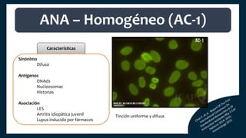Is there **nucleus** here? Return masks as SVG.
Segmentation results:
<instances>
[{"instance_id": "obj_1", "label": "nucleus", "mask_w": 246, "mask_h": 138, "mask_svg": "<svg viewBox=\"0 0 246 138\" xmlns=\"http://www.w3.org/2000/svg\"><path fill=\"white\" fill-rule=\"evenodd\" d=\"M202 42L203 40L200 38H195L192 40L191 43V49L194 51H200L202 48Z\"/></svg>"}, {"instance_id": "obj_2", "label": "nucleus", "mask_w": 246, "mask_h": 138, "mask_svg": "<svg viewBox=\"0 0 246 138\" xmlns=\"http://www.w3.org/2000/svg\"><path fill=\"white\" fill-rule=\"evenodd\" d=\"M188 66H189V63L184 60H179L175 63L176 68L179 69V70H184V69H186Z\"/></svg>"}, {"instance_id": "obj_3", "label": "nucleus", "mask_w": 246, "mask_h": 138, "mask_svg": "<svg viewBox=\"0 0 246 138\" xmlns=\"http://www.w3.org/2000/svg\"><path fill=\"white\" fill-rule=\"evenodd\" d=\"M181 77V73L180 71H175L173 73L171 74L170 78H169V82L170 84H174Z\"/></svg>"}, {"instance_id": "obj_4", "label": "nucleus", "mask_w": 246, "mask_h": 138, "mask_svg": "<svg viewBox=\"0 0 246 138\" xmlns=\"http://www.w3.org/2000/svg\"><path fill=\"white\" fill-rule=\"evenodd\" d=\"M150 55L151 57V61H153L155 63H158V62H160L161 59V58L160 56V55L159 54V52H157L156 51H150Z\"/></svg>"}, {"instance_id": "obj_5", "label": "nucleus", "mask_w": 246, "mask_h": 138, "mask_svg": "<svg viewBox=\"0 0 246 138\" xmlns=\"http://www.w3.org/2000/svg\"><path fill=\"white\" fill-rule=\"evenodd\" d=\"M134 66H135V68L136 69H137V70L141 71V70H143V69L145 68V67H146V63H145V61H143L142 60L139 59V60H136V61H135V63H134Z\"/></svg>"}, {"instance_id": "obj_6", "label": "nucleus", "mask_w": 246, "mask_h": 138, "mask_svg": "<svg viewBox=\"0 0 246 138\" xmlns=\"http://www.w3.org/2000/svg\"><path fill=\"white\" fill-rule=\"evenodd\" d=\"M182 104V99L180 98H175L174 99H172L170 103L169 106L170 107H179Z\"/></svg>"}, {"instance_id": "obj_7", "label": "nucleus", "mask_w": 246, "mask_h": 138, "mask_svg": "<svg viewBox=\"0 0 246 138\" xmlns=\"http://www.w3.org/2000/svg\"><path fill=\"white\" fill-rule=\"evenodd\" d=\"M132 50L133 49L132 47L126 46V47L123 48V49L120 51V53H121V55H128L129 54H131V53L132 52Z\"/></svg>"}, {"instance_id": "obj_8", "label": "nucleus", "mask_w": 246, "mask_h": 138, "mask_svg": "<svg viewBox=\"0 0 246 138\" xmlns=\"http://www.w3.org/2000/svg\"><path fill=\"white\" fill-rule=\"evenodd\" d=\"M175 92V88L173 87H169L164 90V95L166 97H171Z\"/></svg>"}, {"instance_id": "obj_9", "label": "nucleus", "mask_w": 246, "mask_h": 138, "mask_svg": "<svg viewBox=\"0 0 246 138\" xmlns=\"http://www.w3.org/2000/svg\"><path fill=\"white\" fill-rule=\"evenodd\" d=\"M141 58H142V60L145 62H150L151 61V57L148 52H142V55H141Z\"/></svg>"}, {"instance_id": "obj_10", "label": "nucleus", "mask_w": 246, "mask_h": 138, "mask_svg": "<svg viewBox=\"0 0 246 138\" xmlns=\"http://www.w3.org/2000/svg\"><path fill=\"white\" fill-rule=\"evenodd\" d=\"M128 88H129V91H130V92L132 94L137 95L139 94V89L134 84H130L129 86H128Z\"/></svg>"}, {"instance_id": "obj_11", "label": "nucleus", "mask_w": 246, "mask_h": 138, "mask_svg": "<svg viewBox=\"0 0 246 138\" xmlns=\"http://www.w3.org/2000/svg\"><path fill=\"white\" fill-rule=\"evenodd\" d=\"M121 68L123 71H128L130 69V63L128 61H123L121 63Z\"/></svg>"}, {"instance_id": "obj_12", "label": "nucleus", "mask_w": 246, "mask_h": 138, "mask_svg": "<svg viewBox=\"0 0 246 138\" xmlns=\"http://www.w3.org/2000/svg\"><path fill=\"white\" fill-rule=\"evenodd\" d=\"M196 95L198 97H204L206 95V91L204 88H199L196 91Z\"/></svg>"}, {"instance_id": "obj_13", "label": "nucleus", "mask_w": 246, "mask_h": 138, "mask_svg": "<svg viewBox=\"0 0 246 138\" xmlns=\"http://www.w3.org/2000/svg\"><path fill=\"white\" fill-rule=\"evenodd\" d=\"M178 43H177V41L175 40H171L169 41V48L171 50H174V49H176L177 48H178Z\"/></svg>"}, {"instance_id": "obj_14", "label": "nucleus", "mask_w": 246, "mask_h": 138, "mask_svg": "<svg viewBox=\"0 0 246 138\" xmlns=\"http://www.w3.org/2000/svg\"><path fill=\"white\" fill-rule=\"evenodd\" d=\"M188 79H189V80H192V81H195V80H197V78H198V76H197V75H196V74H195V72L192 71V72H189V73H188Z\"/></svg>"}, {"instance_id": "obj_15", "label": "nucleus", "mask_w": 246, "mask_h": 138, "mask_svg": "<svg viewBox=\"0 0 246 138\" xmlns=\"http://www.w3.org/2000/svg\"><path fill=\"white\" fill-rule=\"evenodd\" d=\"M139 87L140 88H145V84H146V81L145 80V78L143 77H140L139 79Z\"/></svg>"}, {"instance_id": "obj_16", "label": "nucleus", "mask_w": 246, "mask_h": 138, "mask_svg": "<svg viewBox=\"0 0 246 138\" xmlns=\"http://www.w3.org/2000/svg\"><path fill=\"white\" fill-rule=\"evenodd\" d=\"M203 84H204V81H202V80H198V81H196V80H195V81H193V82H192V85L193 87L199 88V87H201V86Z\"/></svg>"}, {"instance_id": "obj_17", "label": "nucleus", "mask_w": 246, "mask_h": 138, "mask_svg": "<svg viewBox=\"0 0 246 138\" xmlns=\"http://www.w3.org/2000/svg\"><path fill=\"white\" fill-rule=\"evenodd\" d=\"M145 71L146 73L149 74V75H154L156 71V69L152 68V67H147L145 69Z\"/></svg>"}, {"instance_id": "obj_18", "label": "nucleus", "mask_w": 246, "mask_h": 138, "mask_svg": "<svg viewBox=\"0 0 246 138\" xmlns=\"http://www.w3.org/2000/svg\"><path fill=\"white\" fill-rule=\"evenodd\" d=\"M207 75H207V71H201V76H202V78L206 79V78H208Z\"/></svg>"}, {"instance_id": "obj_19", "label": "nucleus", "mask_w": 246, "mask_h": 138, "mask_svg": "<svg viewBox=\"0 0 246 138\" xmlns=\"http://www.w3.org/2000/svg\"><path fill=\"white\" fill-rule=\"evenodd\" d=\"M145 106H149L150 104V100L149 98H145V100H144V102L142 103Z\"/></svg>"}, {"instance_id": "obj_20", "label": "nucleus", "mask_w": 246, "mask_h": 138, "mask_svg": "<svg viewBox=\"0 0 246 138\" xmlns=\"http://www.w3.org/2000/svg\"><path fill=\"white\" fill-rule=\"evenodd\" d=\"M149 88H151V89H152V90H155V89H156V84H154V83H151V84H149Z\"/></svg>"}, {"instance_id": "obj_21", "label": "nucleus", "mask_w": 246, "mask_h": 138, "mask_svg": "<svg viewBox=\"0 0 246 138\" xmlns=\"http://www.w3.org/2000/svg\"><path fill=\"white\" fill-rule=\"evenodd\" d=\"M151 81H152V83H154V84H157L159 81V79L157 78H151Z\"/></svg>"}, {"instance_id": "obj_22", "label": "nucleus", "mask_w": 246, "mask_h": 138, "mask_svg": "<svg viewBox=\"0 0 246 138\" xmlns=\"http://www.w3.org/2000/svg\"><path fill=\"white\" fill-rule=\"evenodd\" d=\"M116 98H117V94H116V92H114V93H113V100H116Z\"/></svg>"}, {"instance_id": "obj_23", "label": "nucleus", "mask_w": 246, "mask_h": 138, "mask_svg": "<svg viewBox=\"0 0 246 138\" xmlns=\"http://www.w3.org/2000/svg\"><path fill=\"white\" fill-rule=\"evenodd\" d=\"M155 39L157 41H162V40H164V38H155Z\"/></svg>"}, {"instance_id": "obj_24", "label": "nucleus", "mask_w": 246, "mask_h": 138, "mask_svg": "<svg viewBox=\"0 0 246 138\" xmlns=\"http://www.w3.org/2000/svg\"><path fill=\"white\" fill-rule=\"evenodd\" d=\"M153 106H154V107H158V104H153Z\"/></svg>"}]
</instances>
